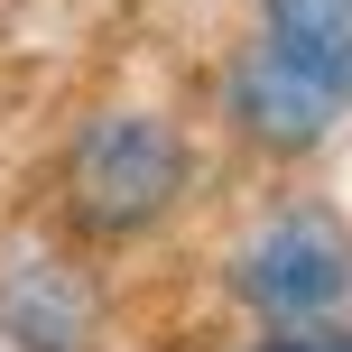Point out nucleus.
I'll list each match as a JSON object with an SVG mask.
<instances>
[{
  "instance_id": "1",
  "label": "nucleus",
  "mask_w": 352,
  "mask_h": 352,
  "mask_svg": "<svg viewBox=\"0 0 352 352\" xmlns=\"http://www.w3.org/2000/svg\"><path fill=\"white\" fill-rule=\"evenodd\" d=\"M186 186V140L158 111H102L74 148V213L93 232H148Z\"/></svg>"
},
{
  "instance_id": "2",
  "label": "nucleus",
  "mask_w": 352,
  "mask_h": 352,
  "mask_svg": "<svg viewBox=\"0 0 352 352\" xmlns=\"http://www.w3.org/2000/svg\"><path fill=\"white\" fill-rule=\"evenodd\" d=\"M241 287H250L260 316H324V306H343V287H352V241L324 223V213H278V223L250 232Z\"/></svg>"
},
{
  "instance_id": "3",
  "label": "nucleus",
  "mask_w": 352,
  "mask_h": 352,
  "mask_svg": "<svg viewBox=\"0 0 352 352\" xmlns=\"http://www.w3.org/2000/svg\"><path fill=\"white\" fill-rule=\"evenodd\" d=\"M260 56L343 111L352 102V0H260Z\"/></svg>"
},
{
  "instance_id": "4",
  "label": "nucleus",
  "mask_w": 352,
  "mask_h": 352,
  "mask_svg": "<svg viewBox=\"0 0 352 352\" xmlns=\"http://www.w3.org/2000/svg\"><path fill=\"white\" fill-rule=\"evenodd\" d=\"M232 121H241L250 140H269V148H316L343 111L324 102L316 84H297L287 65H269V56L250 47L241 65H232Z\"/></svg>"
},
{
  "instance_id": "5",
  "label": "nucleus",
  "mask_w": 352,
  "mask_h": 352,
  "mask_svg": "<svg viewBox=\"0 0 352 352\" xmlns=\"http://www.w3.org/2000/svg\"><path fill=\"white\" fill-rule=\"evenodd\" d=\"M0 316H10V334L28 352H84V334H93V297L65 269H19L10 297H0Z\"/></svg>"
},
{
  "instance_id": "6",
  "label": "nucleus",
  "mask_w": 352,
  "mask_h": 352,
  "mask_svg": "<svg viewBox=\"0 0 352 352\" xmlns=\"http://www.w3.org/2000/svg\"><path fill=\"white\" fill-rule=\"evenodd\" d=\"M260 352H352V334L343 324H324V334H269Z\"/></svg>"
}]
</instances>
